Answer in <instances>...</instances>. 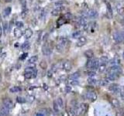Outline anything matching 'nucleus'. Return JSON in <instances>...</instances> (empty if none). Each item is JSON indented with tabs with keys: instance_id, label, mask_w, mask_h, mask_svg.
I'll return each mask as SVG.
<instances>
[{
	"instance_id": "obj_1",
	"label": "nucleus",
	"mask_w": 124,
	"mask_h": 116,
	"mask_svg": "<svg viewBox=\"0 0 124 116\" xmlns=\"http://www.w3.org/2000/svg\"><path fill=\"white\" fill-rule=\"evenodd\" d=\"M99 65V59L98 58H92V59H89L86 63V68L88 69L92 70V71H95L98 70Z\"/></svg>"
},
{
	"instance_id": "obj_2",
	"label": "nucleus",
	"mask_w": 124,
	"mask_h": 116,
	"mask_svg": "<svg viewBox=\"0 0 124 116\" xmlns=\"http://www.w3.org/2000/svg\"><path fill=\"white\" fill-rule=\"evenodd\" d=\"M122 68L119 65H114V66H111L108 69V72L107 73H112V74H115L120 76V74H122Z\"/></svg>"
},
{
	"instance_id": "obj_3",
	"label": "nucleus",
	"mask_w": 124,
	"mask_h": 116,
	"mask_svg": "<svg viewBox=\"0 0 124 116\" xmlns=\"http://www.w3.org/2000/svg\"><path fill=\"white\" fill-rule=\"evenodd\" d=\"M113 39L118 44H120L124 41L123 39V33L121 32H118V31H115L113 33Z\"/></svg>"
},
{
	"instance_id": "obj_4",
	"label": "nucleus",
	"mask_w": 124,
	"mask_h": 116,
	"mask_svg": "<svg viewBox=\"0 0 124 116\" xmlns=\"http://www.w3.org/2000/svg\"><path fill=\"white\" fill-rule=\"evenodd\" d=\"M85 98L91 101V102H95V101L97 99V94L93 91H87L85 93Z\"/></svg>"
},
{
	"instance_id": "obj_5",
	"label": "nucleus",
	"mask_w": 124,
	"mask_h": 116,
	"mask_svg": "<svg viewBox=\"0 0 124 116\" xmlns=\"http://www.w3.org/2000/svg\"><path fill=\"white\" fill-rule=\"evenodd\" d=\"M109 90L114 94H118L119 93L120 87L117 84H109Z\"/></svg>"
},
{
	"instance_id": "obj_6",
	"label": "nucleus",
	"mask_w": 124,
	"mask_h": 116,
	"mask_svg": "<svg viewBox=\"0 0 124 116\" xmlns=\"http://www.w3.org/2000/svg\"><path fill=\"white\" fill-rule=\"evenodd\" d=\"M42 52L45 56H49L51 53V48L47 44H44L43 45V47H42Z\"/></svg>"
},
{
	"instance_id": "obj_7",
	"label": "nucleus",
	"mask_w": 124,
	"mask_h": 116,
	"mask_svg": "<svg viewBox=\"0 0 124 116\" xmlns=\"http://www.w3.org/2000/svg\"><path fill=\"white\" fill-rule=\"evenodd\" d=\"M65 10V7L64 6H60V7H57L55 10H54L52 12H51V14L53 15L54 16H59V15L62 13L63 11Z\"/></svg>"
},
{
	"instance_id": "obj_8",
	"label": "nucleus",
	"mask_w": 124,
	"mask_h": 116,
	"mask_svg": "<svg viewBox=\"0 0 124 116\" xmlns=\"http://www.w3.org/2000/svg\"><path fill=\"white\" fill-rule=\"evenodd\" d=\"M63 68L66 72H69L72 68L71 63L69 61V60H65V61L63 63Z\"/></svg>"
},
{
	"instance_id": "obj_9",
	"label": "nucleus",
	"mask_w": 124,
	"mask_h": 116,
	"mask_svg": "<svg viewBox=\"0 0 124 116\" xmlns=\"http://www.w3.org/2000/svg\"><path fill=\"white\" fill-rule=\"evenodd\" d=\"M2 102H3L4 106L7 107V108H10V109L12 108H13V106H14L13 101H12L11 99H10V98H5Z\"/></svg>"
},
{
	"instance_id": "obj_10",
	"label": "nucleus",
	"mask_w": 124,
	"mask_h": 116,
	"mask_svg": "<svg viewBox=\"0 0 124 116\" xmlns=\"http://www.w3.org/2000/svg\"><path fill=\"white\" fill-rule=\"evenodd\" d=\"M86 41H87L86 37H84V36H80V37L78 38V40L77 42V44H76L77 47H83V46L86 44Z\"/></svg>"
},
{
	"instance_id": "obj_11",
	"label": "nucleus",
	"mask_w": 124,
	"mask_h": 116,
	"mask_svg": "<svg viewBox=\"0 0 124 116\" xmlns=\"http://www.w3.org/2000/svg\"><path fill=\"white\" fill-rule=\"evenodd\" d=\"M86 13H87L88 17L92 18V19H95V18H96V17H97V16H98V13L95 10H88L86 12Z\"/></svg>"
},
{
	"instance_id": "obj_12",
	"label": "nucleus",
	"mask_w": 124,
	"mask_h": 116,
	"mask_svg": "<svg viewBox=\"0 0 124 116\" xmlns=\"http://www.w3.org/2000/svg\"><path fill=\"white\" fill-rule=\"evenodd\" d=\"M109 58L105 56H102L100 57V59H99V64H105L106 65L107 63H109Z\"/></svg>"
},
{
	"instance_id": "obj_13",
	"label": "nucleus",
	"mask_w": 124,
	"mask_h": 116,
	"mask_svg": "<svg viewBox=\"0 0 124 116\" xmlns=\"http://www.w3.org/2000/svg\"><path fill=\"white\" fill-rule=\"evenodd\" d=\"M109 63H110L111 66H114V65H119L120 64V60L119 58L118 57H115L113 59H112L110 61H109Z\"/></svg>"
},
{
	"instance_id": "obj_14",
	"label": "nucleus",
	"mask_w": 124,
	"mask_h": 116,
	"mask_svg": "<svg viewBox=\"0 0 124 116\" xmlns=\"http://www.w3.org/2000/svg\"><path fill=\"white\" fill-rule=\"evenodd\" d=\"M0 113L3 115V116H7L10 113V108H8L7 107L5 106H2V108H1V111H0Z\"/></svg>"
},
{
	"instance_id": "obj_15",
	"label": "nucleus",
	"mask_w": 124,
	"mask_h": 116,
	"mask_svg": "<svg viewBox=\"0 0 124 116\" xmlns=\"http://www.w3.org/2000/svg\"><path fill=\"white\" fill-rule=\"evenodd\" d=\"M110 83V81L109 80L107 77H105L104 79H102V80L98 81V84L99 85H101V86H105V85H109Z\"/></svg>"
},
{
	"instance_id": "obj_16",
	"label": "nucleus",
	"mask_w": 124,
	"mask_h": 116,
	"mask_svg": "<svg viewBox=\"0 0 124 116\" xmlns=\"http://www.w3.org/2000/svg\"><path fill=\"white\" fill-rule=\"evenodd\" d=\"M84 54L88 59H92V58H93V56H94V52H93L92 50H88L84 52Z\"/></svg>"
},
{
	"instance_id": "obj_17",
	"label": "nucleus",
	"mask_w": 124,
	"mask_h": 116,
	"mask_svg": "<svg viewBox=\"0 0 124 116\" xmlns=\"http://www.w3.org/2000/svg\"><path fill=\"white\" fill-rule=\"evenodd\" d=\"M24 36H25V37L26 39H29L30 38L31 36H33V31H32V29H26L25 31H24Z\"/></svg>"
},
{
	"instance_id": "obj_18",
	"label": "nucleus",
	"mask_w": 124,
	"mask_h": 116,
	"mask_svg": "<svg viewBox=\"0 0 124 116\" xmlns=\"http://www.w3.org/2000/svg\"><path fill=\"white\" fill-rule=\"evenodd\" d=\"M68 39L66 37H60L59 39V43H58V44H61L63 47H65V46L68 44Z\"/></svg>"
},
{
	"instance_id": "obj_19",
	"label": "nucleus",
	"mask_w": 124,
	"mask_h": 116,
	"mask_svg": "<svg viewBox=\"0 0 124 116\" xmlns=\"http://www.w3.org/2000/svg\"><path fill=\"white\" fill-rule=\"evenodd\" d=\"M88 83L91 85H95L96 84H98V81L94 77H89L88 79Z\"/></svg>"
},
{
	"instance_id": "obj_20",
	"label": "nucleus",
	"mask_w": 124,
	"mask_h": 116,
	"mask_svg": "<svg viewBox=\"0 0 124 116\" xmlns=\"http://www.w3.org/2000/svg\"><path fill=\"white\" fill-rule=\"evenodd\" d=\"M80 77V74L78 72H74V74H72L70 77H69V81L71 80H76V79H78V77Z\"/></svg>"
},
{
	"instance_id": "obj_21",
	"label": "nucleus",
	"mask_w": 124,
	"mask_h": 116,
	"mask_svg": "<svg viewBox=\"0 0 124 116\" xmlns=\"http://www.w3.org/2000/svg\"><path fill=\"white\" fill-rule=\"evenodd\" d=\"M81 35H82V32L81 30H78V31H75L72 33V37L74 39H78L80 36H81Z\"/></svg>"
},
{
	"instance_id": "obj_22",
	"label": "nucleus",
	"mask_w": 124,
	"mask_h": 116,
	"mask_svg": "<svg viewBox=\"0 0 124 116\" xmlns=\"http://www.w3.org/2000/svg\"><path fill=\"white\" fill-rule=\"evenodd\" d=\"M22 35H23V33L19 28H16L14 29V36H16V37L20 38Z\"/></svg>"
},
{
	"instance_id": "obj_23",
	"label": "nucleus",
	"mask_w": 124,
	"mask_h": 116,
	"mask_svg": "<svg viewBox=\"0 0 124 116\" xmlns=\"http://www.w3.org/2000/svg\"><path fill=\"white\" fill-rule=\"evenodd\" d=\"M11 11H12L11 7H7V8H5V10H3V16H4V17L9 16L10 15Z\"/></svg>"
},
{
	"instance_id": "obj_24",
	"label": "nucleus",
	"mask_w": 124,
	"mask_h": 116,
	"mask_svg": "<svg viewBox=\"0 0 124 116\" xmlns=\"http://www.w3.org/2000/svg\"><path fill=\"white\" fill-rule=\"evenodd\" d=\"M66 22H67V21H66V19H64V17H60V19H57V24L58 26H62V25H64V23H66Z\"/></svg>"
},
{
	"instance_id": "obj_25",
	"label": "nucleus",
	"mask_w": 124,
	"mask_h": 116,
	"mask_svg": "<svg viewBox=\"0 0 124 116\" xmlns=\"http://www.w3.org/2000/svg\"><path fill=\"white\" fill-rule=\"evenodd\" d=\"M111 103H112V105H113V107H115V108H119L120 103H119V102L117 99H115V98L112 99Z\"/></svg>"
},
{
	"instance_id": "obj_26",
	"label": "nucleus",
	"mask_w": 124,
	"mask_h": 116,
	"mask_svg": "<svg viewBox=\"0 0 124 116\" xmlns=\"http://www.w3.org/2000/svg\"><path fill=\"white\" fill-rule=\"evenodd\" d=\"M98 71L100 73H103L106 71V65L105 64H99L98 68Z\"/></svg>"
},
{
	"instance_id": "obj_27",
	"label": "nucleus",
	"mask_w": 124,
	"mask_h": 116,
	"mask_svg": "<svg viewBox=\"0 0 124 116\" xmlns=\"http://www.w3.org/2000/svg\"><path fill=\"white\" fill-rule=\"evenodd\" d=\"M65 4H68V2L64 1V0H60V1H58L55 2V5L57 7H60V6H64V5Z\"/></svg>"
},
{
	"instance_id": "obj_28",
	"label": "nucleus",
	"mask_w": 124,
	"mask_h": 116,
	"mask_svg": "<svg viewBox=\"0 0 124 116\" xmlns=\"http://www.w3.org/2000/svg\"><path fill=\"white\" fill-rule=\"evenodd\" d=\"M37 60H38V57L36 55V56H33L30 57L28 60V62H29V63H35L37 61Z\"/></svg>"
},
{
	"instance_id": "obj_29",
	"label": "nucleus",
	"mask_w": 124,
	"mask_h": 116,
	"mask_svg": "<svg viewBox=\"0 0 124 116\" xmlns=\"http://www.w3.org/2000/svg\"><path fill=\"white\" fill-rule=\"evenodd\" d=\"M30 43L29 42H25L24 44H23L22 45V50H27L30 49Z\"/></svg>"
},
{
	"instance_id": "obj_30",
	"label": "nucleus",
	"mask_w": 124,
	"mask_h": 116,
	"mask_svg": "<svg viewBox=\"0 0 124 116\" xmlns=\"http://www.w3.org/2000/svg\"><path fill=\"white\" fill-rule=\"evenodd\" d=\"M56 102H57V105H58V106L60 107V108H63V107H64V102H63L61 97H58Z\"/></svg>"
},
{
	"instance_id": "obj_31",
	"label": "nucleus",
	"mask_w": 124,
	"mask_h": 116,
	"mask_svg": "<svg viewBox=\"0 0 124 116\" xmlns=\"http://www.w3.org/2000/svg\"><path fill=\"white\" fill-rule=\"evenodd\" d=\"M33 73L34 72H29V71H25L24 73V77H25L26 79H30L33 77Z\"/></svg>"
},
{
	"instance_id": "obj_32",
	"label": "nucleus",
	"mask_w": 124,
	"mask_h": 116,
	"mask_svg": "<svg viewBox=\"0 0 124 116\" xmlns=\"http://www.w3.org/2000/svg\"><path fill=\"white\" fill-rule=\"evenodd\" d=\"M21 89L19 87H12L10 89V91L11 93H16L18 91H20Z\"/></svg>"
},
{
	"instance_id": "obj_33",
	"label": "nucleus",
	"mask_w": 124,
	"mask_h": 116,
	"mask_svg": "<svg viewBox=\"0 0 124 116\" xmlns=\"http://www.w3.org/2000/svg\"><path fill=\"white\" fill-rule=\"evenodd\" d=\"M53 108H54V111H55L56 113H57V112L59 111V106L57 104L56 102H53Z\"/></svg>"
},
{
	"instance_id": "obj_34",
	"label": "nucleus",
	"mask_w": 124,
	"mask_h": 116,
	"mask_svg": "<svg viewBox=\"0 0 124 116\" xmlns=\"http://www.w3.org/2000/svg\"><path fill=\"white\" fill-rule=\"evenodd\" d=\"M106 5H107V10H108L109 13L111 16H113V10H112V6H111L109 2H106Z\"/></svg>"
},
{
	"instance_id": "obj_35",
	"label": "nucleus",
	"mask_w": 124,
	"mask_h": 116,
	"mask_svg": "<svg viewBox=\"0 0 124 116\" xmlns=\"http://www.w3.org/2000/svg\"><path fill=\"white\" fill-rule=\"evenodd\" d=\"M64 19H66V21L68 20H71L72 19V15L71 13H66V14L64 15Z\"/></svg>"
},
{
	"instance_id": "obj_36",
	"label": "nucleus",
	"mask_w": 124,
	"mask_h": 116,
	"mask_svg": "<svg viewBox=\"0 0 124 116\" xmlns=\"http://www.w3.org/2000/svg\"><path fill=\"white\" fill-rule=\"evenodd\" d=\"M64 47H63V46L61 44H57L56 45V49L58 52H62L63 50H64Z\"/></svg>"
},
{
	"instance_id": "obj_37",
	"label": "nucleus",
	"mask_w": 124,
	"mask_h": 116,
	"mask_svg": "<svg viewBox=\"0 0 124 116\" xmlns=\"http://www.w3.org/2000/svg\"><path fill=\"white\" fill-rule=\"evenodd\" d=\"M27 13H28V9L26 7H23V11H22V17H25Z\"/></svg>"
},
{
	"instance_id": "obj_38",
	"label": "nucleus",
	"mask_w": 124,
	"mask_h": 116,
	"mask_svg": "<svg viewBox=\"0 0 124 116\" xmlns=\"http://www.w3.org/2000/svg\"><path fill=\"white\" fill-rule=\"evenodd\" d=\"M15 24H16V26L17 28H19V29L23 27V23L21 22V21H17V22H16V23H15Z\"/></svg>"
},
{
	"instance_id": "obj_39",
	"label": "nucleus",
	"mask_w": 124,
	"mask_h": 116,
	"mask_svg": "<svg viewBox=\"0 0 124 116\" xmlns=\"http://www.w3.org/2000/svg\"><path fill=\"white\" fill-rule=\"evenodd\" d=\"M119 94H120V97H121V98H122V100L124 101V87H120Z\"/></svg>"
},
{
	"instance_id": "obj_40",
	"label": "nucleus",
	"mask_w": 124,
	"mask_h": 116,
	"mask_svg": "<svg viewBox=\"0 0 124 116\" xmlns=\"http://www.w3.org/2000/svg\"><path fill=\"white\" fill-rule=\"evenodd\" d=\"M88 75L89 76V77H95L96 75V73L95 71H92V70H91L90 71L88 72Z\"/></svg>"
},
{
	"instance_id": "obj_41",
	"label": "nucleus",
	"mask_w": 124,
	"mask_h": 116,
	"mask_svg": "<svg viewBox=\"0 0 124 116\" xmlns=\"http://www.w3.org/2000/svg\"><path fill=\"white\" fill-rule=\"evenodd\" d=\"M16 102H19V103H24V102H26V100L24 99V98H23V97H17Z\"/></svg>"
},
{
	"instance_id": "obj_42",
	"label": "nucleus",
	"mask_w": 124,
	"mask_h": 116,
	"mask_svg": "<svg viewBox=\"0 0 124 116\" xmlns=\"http://www.w3.org/2000/svg\"><path fill=\"white\" fill-rule=\"evenodd\" d=\"M70 84L71 85H77V84H78V79H76V80H71V81H70Z\"/></svg>"
},
{
	"instance_id": "obj_43",
	"label": "nucleus",
	"mask_w": 124,
	"mask_h": 116,
	"mask_svg": "<svg viewBox=\"0 0 124 116\" xmlns=\"http://www.w3.org/2000/svg\"><path fill=\"white\" fill-rule=\"evenodd\" d=\"M40 66H41V68H43V69H45V68H47V63L45 62V61H42L40 63Z\"/></svg>"
},
{
	"instance_id": "obj_44",
	"label": "nucleus",
	"mask_w": 124,
	"mask_h": 116,
	"mask_svg": "<svg viewBox=\"0 0 124 116\" xmlns=\"http://www.w3.org/2000/svg\"><path fill=\"white\" fill-rule=\"evenodd\" d=\"M27 55H28V53H25L22 54V55H21V57H20V60H24L27 57Z\"/></svg>"
},
{
	"instance_id": "obj_45",
	"label": "nucleus",
	"mask_w": 124,
	"mask_h": 116,
	"mask_svg": "<svg viewBox=\"0 0 124 116\" xmlns=\"http://www.w3.org/2000/svg\"><path fill=\"white\" fill-rule=\"evenodd\" d=\"M7 29H8V23H7V22H5V23H4V33H5L7 32Z\"/></svg>"
},
{
	"instance_id": "obj_46",
	"label": "nucleus",
	"mask_w": 124,
	"mask_h": 116,
	"mask_svg": "<svg viewBox=\"0 0 124 116\" xmlns=\"http://www.w3.org/2000/svg\"><path fill=\"white\" fill-rule=\"evenodd\" d=\"M71 87H70V86H66V87H65V91H66V92L67 93H69L71 91Z\"/></svg>"
},
{
	"instance_id": "obj_47",
	"label": "nucleus",
	"mask_w": 124,
	"mask_h": 116,
	"mask_svg": "<svg viewBox=\"0 0 124 116\" xmlns=\"http://www.w3.org/2000/svg\"><path fill=\"white\" fill-rule=\"evenodd\" d=\"M2 27L0 26V36H2Z\"/></svg>"
},
{
	"instance_id": "obj_48",
	"label": "nucleus",
	"mask_w": 124,
	"mask_h": 116,
	"mask_svg": "<svg viewBox=\"0 0 124 116\" xmlns=\"http://www.w3.org/2000/svg\"><path fill=\"white\" fill-rule=\"evenodd\" d=\"M37 116H44V115L41 114V113H38V114L37 115Z\"/></svg>"
},
{
	"instance_id": "obj_49",
	"label": "nucleus",
	"mask_w": 124,
	"mask_h": 116,
	"mask_svg": "<svg viewBox=\"0 0 124 116\" xmlns=\"http://www.w3.org/2000/svg\"><path fill=\"white\" fill-rule=\"evenodd\" d=\"M2 81V75H1V74H0V82Z\"/></svg>"
},
{
	"instance_id": "obj_50",
	"label": "nucleus",
	"mask_w": 124,
	"mask_h": 116,
	"mask_svg": "<svg viewBox=\"0 0 124 116\" xmlns=\"http://www.w3.org/2000/svg\"><path fill=\"white\" fill-rule=\"evenodd\" d=\"M123 59H124V52L123 53Z\"/></svg>"
},
{
	"instance_id": "obj_51",
	"label": "nucleus",
	"mask_w": 124,
	"mask_h": 116,
	"mask_svg": "<svg viewBox=\"0 0 124 116\" xmlns=\"http://www.w3.org/2000/svg\"><path fill=\"white\" fill-rule=\"evenodd\" d=\"M11 0H6V2H10Z\"/></svg>"
},
{
	"instance_id": "obj_52",
	"label": "nucleus",
	"mask_w": 124,
	"mask_h": 116,
	"mask_svg": "<svg viewBox=\"0 0 124 116\" xmlns=\"http://www.w3.org/2000/svg\"><path fill=\"white\" fill-rule=\"evenodd\" d=\"M50 1H53V0H50Z\"/></svg>"
}]
</instances>
